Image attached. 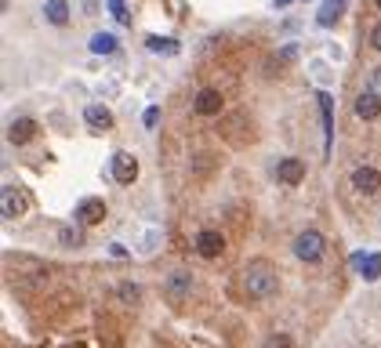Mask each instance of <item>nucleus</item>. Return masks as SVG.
Returning <instances> with one entry per match:
<instances>
[{
    "label": "nucleus",
    "instance_id": "30",
    "mask_svg": "<svg viewBox=\"0 0 381 348\" xmlns=\"http://www.w3.org/2000/svg\"><path fill=\"white\" fill-rule=\"evenodd\" d=\"M84 11H87V15H94V11H99V0H84Z\"/></svg>",
    "mask_w": 381,
    "mask_h": 348
},
{
    "label": "nucleus",
    "instance_id": "9",
    "mask_svg": "<svg viewBox=\"0 0 381 348\" xmlns=\"http://www.w3.org/2000/svg\"><path fill=\"white\" fill-rule=\"evenodd\" d=\"M353 189L359 196H374V193H381V171L378 167H356L353 171Z\"/></svg>",
    "mask_w": 381,
    "mask_h": 348
},
{
    "label": "nucleus",
    "instance_id": "19",
    "mask_svg": "<svg viewBox=\"0 0 381 348\" xmlns=\"http://www.w3.org/2000/svg\"><path fill=\"white\" fill-rule=\"evenodd\" d=\"M87 47H91V55H113L120 44H117V37H113V33H94Z\"/></svg>",
    "mask_w": 381,
    "mask_h": 348
},
{
    "label": "nucleus",
    "instance_id": "24",
    "mask_svg": "<svg viewBox=\"0 0 381 348\" xmlns=\"http://www.w3.org/2000/svg\"><path fill=\"white\" fill-rule=\"evenodd\" d=\"M109 11H113V19H117L120 26H127V22H131V15H127L124 0H109Z\"/></svg>",
    "mask_w": 381,
    "mask_h": 348
},
{
    "label": "nucleus",
    "instance_id": "23",
    "mask_svg": "<svg viewBox=\"0 0 381 348\" xmlns=\"http://www.w3.org/2000/svg\"><path fill=\"white\" fill-rule=\"evenodd\" d=\"M58 243H62V247H81V243H84V232L76 229V225H62V229H58Z\"/></svg>",
    "mask_w": 381,
    "mask_h": 348
},
{
    "label": "nucleus",
    "instance_id": "7",
    "mask_svg": "<svg viewBox=\"0 0 381 348\" xmlns=\"http://www.w3.org/2000/svg\"><path fill=\"white\" fill-rule=\"evenodd\" d=\"M109 174H113V182L120 185H131L138 178V160H135V153H113V160H109Z\"/></svg>",
    "mask_w": 381,
    "mask_h": 348
},
{
    "label": "nucleus",
    "instance_id": "27",
    "mask_svg": "<svg viewBox=\"0 0 381 348\" xmlns=\"http://www.w3.org/2000/svg\"><path fill=\"white\" fill-rule=\"evenodd\" d=\"M367 87L381 94V66H378V69H371V76H367Z\"/></svg>",
    "mask_w": 381,
    "mask_h": 348
},
{
    "label": "nucleus",
    "instance_id": "8",
    "mask_svg": "<svg viewBox=\"0 0 381 348\" xmlns=\"http://www.w3.org/2000/svg\"><path fill=\"white\" fill-rule=\"evenodd\" d=\"M26 211V193L19 185H4L0 189V214H4V221H15V218H22Z\"/></svg>",
    "mask_w": 381,
    "mask_h": 348
},
{
    "label": "nucleus",
    "instance_id": "29",
    "mask_svg": "<svg viewBox=\"0 0 381 348\" xmlns=\"http://www.w3.org/2000/svg\"><path fill=\"white\" fill-rule=\"evenodd\" d=\"M109 254H113V258H131V254H127V250H124L120 243H113V247H109Z\"/></svg>",
    "mask_w": 381,
    "mask_h": 348
},
{
    "label": "nucleus",
    "instance_id": "6",
    "mask_svg": "<svg viewBox=\"0 0 381 348\" xmlns=\"http://www.w3.org/2000/svg\"><path fill=\"white\" fill-rule=\"evenodd\" d=\"M193 243H196V254L208 258V261H214V258L226 254V236H221L218 229H200Z\"/></svg>",
    "mask_w": 381,
    "mask_h": 348
},
{
    "label": "nucleus",
    "instance_id": "11",
    "mask_svg": "<svg viewBox=\"0 0 381 348\" xmlns=\"http://www.w3.org/2000/svg\"><path fill=\"white\" fill-rule=\"evenodd\" d=\"M105 218V200L102 196H87L76 203V225H99Z\"/></svg>",
    "mask_w": 381,
    "mask_h": 348
},
{
    "label": "nucleus",
    "instance_id": "3",
    "mask_svg": "<svg viewBox=\"0 0 381 348\" xmlns=\"http://www.w3.org/2000/svg\"><path fill=\"white\" fill-rule=\"evenodd\" d=\"M193 294H196V279L189 276V272H171V276L164 279V297H167V305L185 308L189 302H193Z\"/></svg>",
    "mask_w": 381,
    "mask_h": 348
},
{
    "label": "nucleus",
    "instance_id": "10",
    "mask_svg": "<svg viewBox=\"0 0 381 348\" xmlns=\"http://www.w3.org/2000/svg\"><path fill=\"white\" fill-rule=\"evenodd\" d=\"M193 109H196L200 116H218L221 109H226V98H221V91H218V87H203V91H196Z\"/></svg>",
    "mask_w": 381,
    "mask_h": 348
},
{
    "label": "nucleus",
    "instance_id": "17",
    "mask_svg": "<svg viewBox=\"0 0 381 348\" xmlns=\"http://www.w3.org/2000/svg\"><path fill=\"white\" fill-rule=\"evenodd\" d=\"M345 4H348V0H323V8L316 11V22H320L323 29H335L338 19L345 15Z\"/></svg>",
    "mask_w": 381,
    "mask_h": 348
},
{
    "label": "nucleus",
    "instance_id": "21",
    "mask_svg": "<svg viewBox=\"0 0 381 348\" xmlns=\"http://www.w3.org/2000/svg\"><path fill=\"white\" fill-rule=\"evenodd\" d=\"M359 276L367 279V283H378V279H381V250H371L367 261L359 265Z\"/></svg>",
    "mask_w": 381,
    "mask_h": 348
},
{
    "label": "nucleus",
    "instance_id": "12",
    "mask_svg": "<svg viewBox=\"0 0 381 348\" xmlns=\"http://www.w3.org/2000/svg\"><path fill=\"white\" fill-rule=\"evenodd\" d=\"M320 116H323V156H330V146H335V98L327 91H320Z\"/></svg>",
    "mask_w": 381,
    "mask_h": 348
},
{
    "label": "nucleus",
    "instance_id": "28",
    "mask_svg": "<svg viewBox=\"0 0 381 348\" xmlns=\"http://www.w3.org/2000/svg\"><path fill=\"white\" fill-rule=\"evenodd\" d=\"M371 47H374V51H381V22L371 29Z\"/></svg>",
    "mask_w": 381,
    "mask_h": 348
},
{
    "label": "nucleus",
    "instance_id": "22",
    "mask_svg": "<svg viewBox=\"0 0 381 348\" xmlns=\"http://www.w3.org/2000/svg\"><path fill=\"white\" fill-rule=\"evenodd\" d=\"M146 47L153 55H178V40H171V37H149Z\"/></svg>",
    "mask_w": 381,
    "mask_h": 348
},
{
    "label": "nucleus",
    "instance_id": "13",
    "mask_svg": "<svg viewBox=\"0 0 381 348\" xmlns=\"http://www.w3.org/2000/svg\"><path fill=\"white\" fill-rule=\"evenodd\" d=\"M353 113L359 116V120H378L381 116V94L378 91H363V94H356V102H353Z\"/></svg>",
    "mask_w": 381,
    "mask_h": 348
},
{
    "label": "nucleus",
    "instance_id": "15",
    "mask_svg": "<svg viewBox=\"0 0 381 348\" xmlns=\"http://www.w3.org/2000/svg\"><path fill=\"white\" fill-rule=\"evenodd\" d=\"M84 123L91 131H109V128H113V113H109V105L94 102V105L84 109Z\"/></svg>",
    "mask_w": 381,
    "mask_h": 348
},
{
    "label": "nucleus",
    "instance_id": "26",
    "mask_svg": "<svg viewBox=\"0 0 381 348\" xmlns=\"http://www.w3.org/2000/svg\"><path fill=\"white\" fill-rule=\"evenodd\" d=\"M142 123H146V128H156V123H160V105H149L146 116H142Z\"/></svg>",
    "mask_w": 381,
    "mask_h": 348
},
{
    "label": "nucleus",
    "instance_id": "5",
    "mask_svg": "<svg viewBox=\"0 0 381 348\" xmlns=\"http://www.w3.org/2000/svg\"><path fill=\"white\" fill-rule=\"evenodd\" d=\"M218 134H221V138H229L232 146H244V141H251L254 128H251V120H247L244 113H229V116H221Z\"/></svg>",
    "mask_w": 381,
    "mask_h": 348
},
{
    "label": "nucleus",
    "instance_id": "20",
    "mask_svg": "<svg viewBox=\"0 0 381 348\" xmlns=\"http://www.w3.org/2000/svg\"><path fill=\"white\" fill-rule=\"evenodd\" d=\"M117 297H120L124 305H138L142 302V287H138L135 279H120L117 283Z\"/></svg>",
    "mask_w": 381,
    "mask_h": 348
},
{
    "label": "nucleus",
    "instance_id": "18",
    "mask_svg": "<svg viewBox=\"0 0 381 348\" xmlns=\"http://www.w3.org/2000/svg\"><path fill=\"white\" fill-rule=\"evenodd\" d=\"M44 19L51 26H69V0H47V4H44Z\"/></svg>",
    "mask_w": 381,
    "mask_h": 348
},
{
    "label": "nucleus",
    "instance_id": "32",
    "mask_svg": "<svg viewBox=\"0 0 381 348\" xmlns=\"http://www.w3.org/2000/svg\"><path fill=\"white\" fill-rule=\"evenodd\" d=\"M378 11H381V0H378Z\"/></svg>",
    "mask_w": 381,
    "mask_h": 348
},
{
    "label": "nucleus",
    "instance_id": "4",
    "mask_svg": "<svg viewBox=\"0 0 381 348\" xmlns=\"http://www.w3.org/2000/svg\"><path fill=\"white\" fill-rule=\"evenodd\" d=\"M294 258L305 261V265H316L323 258V232L320 229H301L294 236Z\"/></svg>",
    "mask_w": 381,
    "mask_h": 348
},
{
    "label": "nucleus",
    "instance_id": "14",
    "mask_svg": "<svg viewBox=\"0 0 381 348\" xmlns=\"http://www.w3.org/2000/svg\"><path fill=\"white\" fill-rule=\"evenodd\" d=\"M276 178L294 189V185H301V178H305V164H301L298 156H287V160L276 164Z\"/></svg>",
    "mask_w": 381,
    "mask_h": 348
},
{
    "label": "nucleus",
    "instance_id": "31",
    "mask_svg": "<svg viewBox=\"0 0 381 348\" xmlns=\"http://www.w3.org/2000/svg\"><path fill=\"white\" fill-rule=\"evenodd\" d=\"M273 8H291V0H273Z\"/></svg>",
    "mask_w": 381,
    "mask_h": 348
},
{
    "label": "nucleus",
    "instance_id": "2",
    "mask_svg": "<svg viewBox=\"0 0 381 348\" xmlns=\"http://www.w3.org/2000/svg\"><path fill=\"white\" fill-rule=\"evenodd\" d=\"M4 272H8V279H19V283H26V287H44V283L51 279V265H44L37 258H15V254H8L4 258Z\"/></svg>",
    "mask_w": 381,
    "mask_h": 348
},
{
    "label": "nucleus",
    "instance_id": "16",
    "mask_svg": "<svg viewBox=\"0 0 381 348\" xmlns=\"http://www.w3.org/2000/svg\"><path fill=\"white\" fill-rule=\"evenodd\" d=\"M33 138H37V123L29 116H19L8 128V141H11V146H26V141H33Z\"/></svg>",
    "mask_w": 381,
    "mask_h": 348
},
{
    "label": "nucleus",
    "instance_id": "25",
    "mask_svg": "<svg viewBox=\"0 0 381 348\" xmlns=\"http://www.w3.org/2000/svg\"><path fill=\"white\" fill-rule=\"evenodd\" d=\"M265 348H291V334H269Z\"/></svg>",
    "mask_w": 381,
    "mask_h": 348
},
{
    "label": "nucleus",
    "instance_id": "1",
    "mask_svg": "<svg viewBox=\"0 0 381 348\" xmlns=\"http://www.w3.org/2000/svg\"><path fill=\"white\" fill-rule=\"evenodd\" d=\"M276 287H280V272L273 268V261L254 258L244 268V297L247 302H265V297L276 294Z\"/></svg>",
    "mask_w": 381,
    "mask_h": 348
}]
</instances>
